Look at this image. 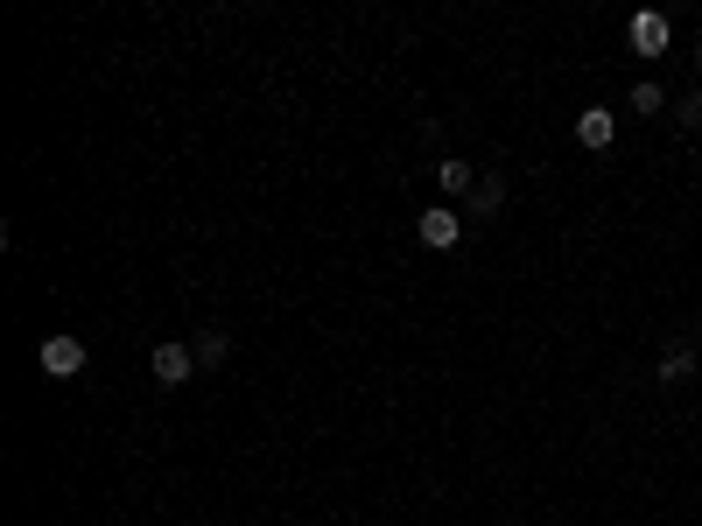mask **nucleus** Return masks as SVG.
I'll use <instances>...</instances> for the list:
<instances>
[{
  "mask_svg": "<svg viewBox=\"0 0 702 526\" xmlns=\"http://www.w3.org/2000/svg\"><path fill=\"white\" fill-rule=\"evenodd\" d=\"M414 239H422V246H436V253H450L457 239H464V218H457L450 204H436V210H422V224H414Z\"/></svg>",
  "mask_w": 702,
  "mask_h": 526,
  "instance_id": "obj_1",
  "label": "nucleus"
},
{
  "mask_svg": "<svg viewBox=\"0 0 702 526\" xmlns=\"http://www.w3.org/2000/svg\"><path fill=\"white\" fill-rule=\"evenodd\" d=\"M42 372H50V380L85 372V344H78V337H42Z\"/></svg>",
  "mask_w": 702,
  "mask_h": 526,
  "instance_id": "obj_2",
  "label": "nucleus"
},
{
  "mask_svg": "<svg viewBox=\"0 0 702 526\" xmlns=\"http://www.w3.org/2000/svg\"><path fill=\"white\" fill-rule=\"evenodd\" d=\"M190 372H197V351H190V344H155V380L162 386H183Z\"/></svg>",
  "mask_w": 702,
  "mask_h": 526,
  "instance_id": "obj_3",
  "label": "nucleus"
},
{
  "mask_svg": "<svg viewBox=\"0 0 702 526\" xmlns=\"http://www.w3.org/2000/svg\"><path fill=\"white\" fill-rule=\"evenodd\" d=\"M667 42H675L667 14H653V8H647V14H633V50H639V56H661Z\"/></svg>",
  "mask_w": 702,
  "mask_h": 526,
  "instance_id": "obj_4",
  "label": "nucleus"
},
{
  "mask_svg": "<svg viewBox=\"0 0 702 526\" xmlns=\"http://www.w3.org/2000/svg\"><path fill=\"white\" fill-rule=\"evenodd\" d=\"M576 141H584V147H611V141H618V119H611L604 105H590V113L576 119Z\"/></svg>",
  "mask_w": 702,
  "mask_h": 526,
  "instance_id": "obj_5",
  "label": "nucleus"
},
{
  "mask_svg": "<svg viewBox=\"0 0 702 526\" xmlns=\"http://www.w3.org/2000/svg\"><path fill=\"white\" fill-rule=\"evenodd\" d=\"M436 183H443V190H477V176H471V162L450 155V162H436Z\"/></svg>",
  "mask_w": 702,
  "mask_h": 526,
  "instance_id": "obj_6",
  "label": "nucleus"
},
{
  "mask_svg": "<svg viewBox=\"0 0 702 526\" xmlns=\"http://www.w3.org/2000/svg\"><path fill=\"white\" fill-rule=\"evenodd\" d=\"M499 204H506V183H499V176H485V183L471 190V210H477V218H492Z\"/></svg>",
  "mask_w": 702,
  "mask_h": 526,
  "instance_id": "obj_7",
  "label": "nucleus"
},
{
  "mask_svg": "<svg viewBox=\"0 0 702 526\" xmlns=\"http://www.w3.org/2000/svg\"><path fill=\"white\" fill-rule=\"evenodd\" d=\"M190 351H197V365H226V351H232V344L218 337V330H204V337L190 344Z\"/></svg>",
  "mask_w": 702,
  "mask_h": 526,
  "instance_id": "obj_8",
  "label": "nucleus"
},
{
  "mask_svg": "<svg viewBox=\"0 0 702 526\" xmlns=\"http://www.w3.org/2000/svg\"><path fill=\"white\" fill-rule=\"evenodd\" d=\"M689 365H695L689 351H667V358H661V380H689Z\"/></svg>",
  "mask_w": 702,
  "mask_h": 526,
  "instance_id": "obj_9",
  "label": "nucleus"
},
{
  "mask_svg": "<svg viewBox=\"0 0 702 526\" xmlns=\"http://www.w3.org/2000/svg\"><path fill=\"white\" fill-rule=\"evenodd\" d=\"M633 113H661V85H633Z\"/></svg>",
  "mask_w": 702,
  "mask_h": 526,
  "instance_id": "obj_10",
  "label": "nucleus"
},
{
  "mask_svg": "<svg viewBox=\"0 0 702 526\" xmlns=\"http://www.w3.org/2000/svg\"><path fill=\"white\" fill-rule=\"evenodd\" d=\"M675 119H681V127H702V92L681 99V105H675Z\"/></svg>",
  "mask_w": 702,
  "mask_h": 526,
  "instance_id": "obj_11",
  "label": "nucleus"
},
{
  "mask_svg": "<svg viewBox=\"0 0 702 526\" xmlns=\"http://www.w3.org/2000/svg\"><path fill=\"white\" fill-rule=\"evenodd\" d=\"M695 64H702V50H695Z\"/></svg>",
  "mask_w": 702,
  "mask_h": 526,
  "instance_id": "obj_12",
  "label": "nucleus"
}]
</instances>
